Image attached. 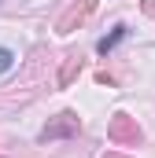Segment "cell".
I'll return each instance as SVG.
<instances>
[{
  "label": "cell",
  "mask_w": 155,
  "mask_h": 158,
  "mask_svg": "<svg viewBox=\"0 0 155 158\" xmlns=\"http://www.w3.org/2000/svg\"><path fill=\"white\" fill-rule=\"evenodd\" d=\"M11 66H15V52H11V48H0V74L11 70Z\"/></svg>",
  "instance_id": "cell-6"
},
{
  "label": "cell",
  "mask_w": 155,
  "mask_h": 158,
  "mask_svg": "<svg viewBox=\"0 0 155 158\" xmlns=\"http://www.w3.org/2000/svg\"><path fill=\"white\" fill-rule=\"evenodd\" d=\"M104 158H129V155H115V151H107V155H104Z\"/></svg>",
  "instance_id": "cell-8"
},
{
  "label": "cell",
  "mask_w": 155,
  "mask_h": 158,
  "mask_svg": "<svg viewBox=\"0 0 155 158\" xmlns=\"http://www.w3.org/2000/svg\"><path fill=\"white\" fill-rule=\"evenodd\" d=\"M107 140H111L115 147H137V143L144 140V132H140V125L129 118V114H115L111 125H107Z\"/></svg>",
  "instance_id": "cell-1"
},
{
  "label": "cell",
  "mask_w": 155,
  "mask_h": 158,
  "mask_svg": "<svg viewBox=\"0 0 155 158\" xmlns=\"http://www.w3.org/2000/svg\"><path fill=\"white\" fill-rule=\"evenodd\" d=\"M92 11H96V0H78V4H70V7H67V15L55 22V33H74L78 26L92 15Z\"/></svg>",
  "instance_id": "cell-3"
},
{
  "label": "cell",
  "mask_w": 155,
  "mask_h": 158,
  "mask_svg": "<svg viewBox=\"0 0 155 158\" xmlns=\"http://www.w3.org/2000/svg\"><path fill=\"white\" fill-rule=\"evenodd\" d=\"M144 15H152V19H155V0H144Z\"/></svg>",
  "instance_id": "cell-7"
},
{
  "label": "cell",
  "mask_w": 155,
  "mask_h": 158,
  "mask_svg": "<svg viewBox=\"0 0 155 158\" xmlns=\"http://www.w3.org/2000/svg\"><path fill=\"white\" fill-rule=\"evenodd\" d=\"M78 129H81L78 114L74 110H63V114H55V118L41 129V140H44V143H48V140H63V136H74Z\"/></svg>",
  "instance_id": "cell-2"
},
{
  "label": "cell",
  "mask_w": 155,
  "mask_h": 158,
  "mask_svg": "<svg viewBox=\"0 0 155 158\" xmlns=\"http://www.w3.org/2000/svg\"><path fill=\"white\" fill-rule=\"evenodd\" d=\"M78 74H81V55H67V63H63V70H59V88H67Z\"/></svg>",
  "instance_id": "cell-4"
},
{
  "label": "cell",
  "mask_w": 155,
  "mask_h": 158,
  "mask_svg": "<svg viewBox=\"0 0 155 158\" xmlns=\"http://www.w3.org/2000/svg\"><path fill=\"white\" fill-rule=\"evenodd\" d=\"M126 33H129V30H126V26H115V30H111V33H107V37L100 40V44H96V52H100V55H107V52H111V48H115L118 40L126 37Z\"/></svg>",
  "instance_id": "cell-5"
}]
</instances>
